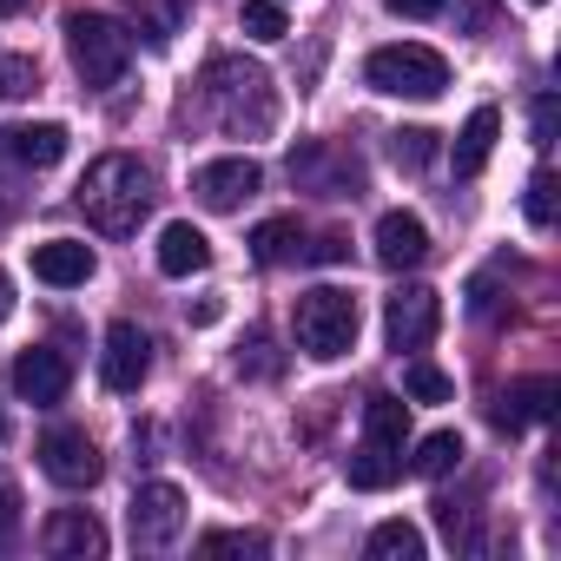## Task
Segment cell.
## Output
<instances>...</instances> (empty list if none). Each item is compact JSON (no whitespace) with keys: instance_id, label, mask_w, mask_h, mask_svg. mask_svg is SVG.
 I'll list each match as a JSON object with an SVG mask.
<instances>
[{"instance_id":"30bf717a","label":"cell","mask_w":561,"mask_h":561,"mask_svg":"<svg viewBox=\"0 0 561 561\" xmlns=\"http://www.w3.org/2000/svg\"><path fill=\"white\" fill-rule=\"evenodd\" d=\"M67 383H73V364H67V351H54V344H34V351H21V357H14V397H21V403H34V410H54V403H67Z\"/></svg>"},{"instance_id":"2e32d148","label":"cell","mask_w":561,"mask_h":561,"mask_svg":"<svg viewBox=\"0 0 561 561\" xmlns=\"http://www.w3.org/2000/svg\"><path fill=\"white\" fill-rule=\"evenodd\" d=\"M41 541H47V554H73V561L106 554V528H100L93 508H54L47 528H41Z\"/></svg>"},{"instance_id":"4dcf8cb0","label":"cell","mask_w":561,"mask_h":561,"mask_svg":"<svg viewBox=\"0 0 561 561\" xmlns=\"http://www.w3.org/2000/svg\"><path fill=\"white\" fill-rule=\"evenodd\" d=\"M14 535H21V489L0 482V554L14 548Z\"/></svg>"},{"instance_id":"e575fe53","label":"cell","mask_w":561,"mask_h":561,"mask_svg":"<svg viewBox=\"0 0 561 561\" xmlns=\"http://www.w3.org/2000/svg\"><path fill=\"white\" fill-rule=\"evenodd\" d=\"M218 318H225V298H198L192 305V324H218Z\"/></svg>"},{"instance_id":"d6986e66","label":"cell","mask_w":561,"mask_h":561,"mask_svg":"<svg viewBox=\"0 0 561 561\" xmlns=\"http://www.w3.org/2000/svg\"><path fill=\"white\" fill-rule=\"evenodd\" d=\"M344 476H351V489H364V495H377V489H390L397 476H403V449H390V443H357V456L344 462Z\"/></svg>"},{"instance_id":"ac0fdd59","label":"cell","mask_w":561,"mask_h":561,"mask_svg":"<svg viewBox=\"0 0 561 561\" xmlns=\"http://www.w3.org/2000/svg\"><path fill=\"white\" fill-rule=\"evenodd\" d=\"M211 264V238L192 225V218H172L165 231H159V271L165 277H192V271H205Z\"/></svg>"},{"instance_id":"ffe728a7","label":"cell","mask_w":561,"mask_h":561,"mask_svg":"<svg viewBox=\"0 0 561 561\" xmlns=\"http://www.w3.org/2000/svg\"><path fill=\"white\" fill-rule=\"evenodd\" d=\"M364 436L403 449V443H410V403H403V397H370V403H364Z\"/></svg>"},{"instance_id":"f35d334b","label":"cell","mask_w":561,"mask_h":561,"mask_svg":"<svg viewBox=\"0 0 561 561\" xmlns=\"http://www.w3.org/2000/svg\"><path fill=\"white\" fill-rule=\"evenodd\" d=\"M0 436H8V416H0Z\"/></svg>"},{"instance_id":"e0dca14e","label":"cell","mask_w":561,"mask_h":561,"mask_svg":"<svg viewBox=\"0 0 561 561\" xmlns=\"http://www.w3.org/2000/svg\"><path fill=\"white\" fill-rule=\"evenodd\" d=\"M495 139H502V113H495V106H476V113L462 119V133H456V152H449V165H456V179H476V172L489 165V152H495Z\"/></svg>"},{"instance_id":"44dd1931","label":"cell","mask_w":561,"mask_h":561,"mask_svg":"<svg viewBox=\"0 0 561 561\" xmlns=\"http://www.w3.org/2000/svg\"><path fill=\"white\" fill-rule=\"evenodd\" d=\"M364 548H370V561H423V528L397 515V522H377Z\"/></svg>"},{"instance_id":"6da1fadb","label":"cell","mask_w":561,"mask_h":561,"mask_svg":"<svg viewBox=\"0 0 561 561\" xmlns=\"http://www.w3.org/2000/svg\"><path fill=\"white\" fill-rule=\"evenodd\" d=\"M80 211L106 231V238H126V231H139V218L152 211V172L133 159V152H106V159H93L87 165V179H80Z\"/></svg>"},{"instance_id":"4316f807","label":"cell","mask_w":561,"mask_h":561,"mask_svg":"<svg viewBox=\"0 0 561 561\" xmlns=\"http://www.w3.org/2000/svg\"><path fill=\"white\" fill-rule=\"evenodd\" d=\"M390 159L410 165V172H423V165L436 159V133H430V126H403V133H390Z\"/></svg>"},{"instance_id":"7402d4cb","label":"cell","mask_w":561,"mask_h":561,"mask_svg":"<svg viewBox=\"0 0 561 561\" xmlns=\"http://www.w3.org/2000/svg\"><path fill=\"white\" fill-rule=\"evenodd\" d=\"M462 456H469V449H462V436H456V430H436V436H423V443H416V462H410V469H416L423 482H443L449 469H462Z\"/></svg>"},{"instance_id":"9a60e30c","label":"cell","mask_w":561,"mask_h":561,"mask_svg":"<svg viewBox=\"0 0 561 561\" xmlns=\"http://www.w3.org/2000/svg\"><path fill=\"white\" fill-rule=\"evenodd\" d=\"M0 152L27 172H47L67 159V126L60 119H41V126H0Z\"/></svg>"},{"instance_id":"74e56055","label":"cell","mask_w":561,"mask_h":561,"mask_svg":"<svg viewBox=\"0 0 561 561\" xmlns=\"http://www.w3.org/2000/svg\"><path fill=\"white\" fill-rule=\"evenodd\" d=\"M0 192H8V185H0ZM8 211H14V198H0V218H8Z\"/></svg>"},{"instance_id":"ba28073f","label":"cell","mask_w":561,"mask_h":561,"mask_svg":"<svg viewBox=\"0 0 561 561\" xmlns=\"http://www.w3.org/2000/svg\"><path fill=\"white\" fill-rule=\"evenodd\" d=\"M126 522H133V541H139V548L179 541V528H185V489H179V482H146V489L133 495Z\"/></svg>"},{"instance_id":"836d02e7","label":"cell","mask_w":561,"mask_h":561,"mask_svg":"<svg viewBox=\"0 0 561 561\" xmlns=\"http://www.w3.org/2000/svg\"><path fill=\"white\" fill-rule=\"evenodd\" d=\"M548 139H554V93L535 100V146H548Z\"/></svg>"},{"instance_id":"8fae6325","label":"cell","mask_w":561,"mask_h":561,"mask_svg":"<svg viewBox=\"0 0 561 561\" xmlns=\"http://www.w3.org/2000/svg\"><path fill=\"white\" fill-rule=\"evenodd\" d=\"M146 370H152V337H146L139 324H113V331H106V351H100V377H106V390L133 397V390L146 383Z\"/></svg>"},{"instance_id":"d6a6232c","label":"cell","mask_w":561,"mask_h":561,"mask_svg":"<svg viewBox=\"0 0 561 561\" xmlns=\"http://www.w3.org/2000/svg\"><path fill=\"white\" fill-rule=\"evenodd\" d=\"M383 8H390L397 21H436V14H443V0H383Z\"/></svg>"},{"instance_id":"4fadbf2b","label":"cell","mask_w":561,"mask_h":561,"mask_svg":"<svg viewBox=\"0 0 561 561\" xmlns=\"http://www.w3.org/2000/svg\"><path fill=\"white\" fill-rule=\"evenodd\" d=\"M93 271H100V257H93L87 238H47V244H34V277H41V285H54V291L87 285Z\"/></svg>"},{"instance_id":"d4e9b609","label":"cell","mask_w":561,"mask_h":561,"mask_svg":"<svg viewBox=\"0 0 561 561\" xmlns=\"http://www.w3.org/2000/svg\"><path fill=\"white\" fill-rule=\"evenodd\" d=\"M34 93H41V67H34L27 54H0V100L21 106V100H34Z\"/></svg>"},{"instance_id":"f1b7e54d","label":"cell","mask_w":561,"mask_h":561,"mask_svg":"<svg viewBox=\"0 0 561 561\" xmlns=\"http://www.w3.org/2000/svg\"><path fill=\"white\" fill-rule=\"evenodd\" d=\"M528 225H535V231L554 225V172H535V179H528Z\"/></svg>"},{"instance_id":"7c38bea8","label":"cell","mask_w":561,"mask_h":561,"mask_svg":"<svg viewBox=\"0 0 561 561\" xmlns=\"http://www.w3.org/2000/svg\"><path fill=\"white\" fill-rule=\"evenodd\" d=\"M554 397H561V383H554V377H522V383L495 390L489 423H495V430H508V436H522L528 423H548V416H554Z\"/></svg>"},{"instance_id":"8992f818","label":"cell","mask_w":561,"mask_h":561,"mask_svg":"<svg viewBox=\"0 0 561 561\" xmlns=\"http://www.w3.org/2000/svg\"><path fill=\"white\" fill-rule=\"evenodd\" d=\"M436 331H443V298H436L430 285H403V291L383 305V337H390L397 357H403V351H423Z\"/></svg>"},{"instance_id":"83f0119b","label":"cell","mask_w":561,"mask_h":561,"mask_svg":"<svg viewBox=\"0 0 561 561\" xmlns=\"http://www.w3.org/2000/svg\"><path fill=\"white\" fill-rule=\"evenodd\" d=\"M271 541L264 535H251V528H211V535H198V554H264Z\"/></svg>"},{"instance_id":"f546056e","label":"cell","mask_w":561,"mask_h":561,"mask_svg":"<svg viewBox=\"0 0 561 561\" xmlns=\"http://www.w3.org/2000/svg\"><path fill=\"white\" fill-rule=\"evenodd\" d=\"M238 370H257V377H271V370H277V357H271V337H264V331H251V337L238 344Z\"/></svg>"},{"instance_id":"7a4b0ae2","label":"cell","mask_w":561,"mask_h":561,"mask_svg":"<svg viewBox=\"0 0 561 561\" xmlns=\"http://www.w3.org/2000/svg\"><path fill=\"white\" fill-rule=\"evenodd\" d=\"M205 106L225 133H271V119H277L271 73L251 60H211L205 67Z\"/></svg>"},{"instance_id":"8d00e7d4","label":"cell","mask_w":561,"mask_h":561,"mask_svg":"<svg viewBox=\"0 0 561 561\" xmlns=\"http://www.w3.org/2000/svg\"><path fill=\"white\" fill-rule=\"evenodd\" d=\"M27 8V0H0V14H21Z\"/></svg>"},{"instance_id":"cb8c5ba5","label":"cell","mask_w":561,"mask_h":561,"mask_svg":"<svg viewBox=\"0 0 561 561\" xmlns=\"http://www.w3.org/2000/svg\"><path fill=\"white\" fill-rule=\"evenodd\" d=\"M238 27L251 34V41H285L291 34V21H285V0H244V14H238Z\"/></svg>"},{"instance_id":"d590c367","label":"cell","mask_w":561,"mask_h":561,"mask_svg":"<svg viewBox=\"0 0 561 561\" xmlns=\"http://www.w3.org/2000/svg\"><path fill=\"white\" fill-rule=\"evenodd\" d=\"M8 311H14V277L0 271V324H8Z\"/></svg>"},{"instance_id":"484cf974","label":"cell","mask_w":561,"mask_h":561,"mask_svg":"<svg viewBox=\"0 0 561 561\" xmlns=\"http://www.w3.org/2000/svg\"><path fill=\"white\" fill-rule=\"evenodd\" d=\"M403 397H416V403H449V397H456V383H449L436 364L410 357V370H403Z\"/></svg>"},{"instance_id":"1f68e13d","label":"cell","mask_w":561,"mask_h":561,"mask_svg":"<svg viewBox=\"0 0 561 561\" xmlns=\"http://www.w3.org/2000/svg\"><path fill=\"white\" fill-rule=\"evenodd\" d=\"M344 257H351V238H344V231H324V238L311 244V264H344Z\"/></svg>"},{"instance_id":"277c9868","label":"cell","mask_w":561,"mask_h":561,"mask_svg":"<svg viewBox=\"0 0 561 561\" xmlns=\"http://www.w3.org/2000/svg\"><path fill=\"white\" fill-rule=\"evenodd\" d=\"M67 54H73V73L87 93H106L119 87L126 60H133V34L106 14H67Z\"/></svg>"},{"instance_id":"52a82bcc","label":"cell","mask_w":561,"mask_h":561,"mask_svg":"<svg viewBox=\"0 0 561 561\" xmlns=\"http://www.w3.org/2000/svg\"><path fill=\"white\" fill-rule=\"evenodd\" d=\"M41 469L60 482V489H93L100 482V443L87 436V430H73V423H54L47 436H41Z\"/></svg>"},{"instance_id":"5b68a950","label":"cell","mask_w":561,"mask_h":561,"mask_svg":"<svg viewBox=\"0 0 561 561\" xmlns=\"http://www.w3.org/2000/svg\"><path fill=\"white\" fill-rule=\"evenodd\" d=\"M364 80L383 93V100H443L449 87V60L436 47H416V41H397V47H377L364 60Z\"/></svg>"},{"instance_id":"3957f363","label":"cell","mask_w":561,"mask_h":561,"mask_svg":"<svg viewBox=\"0 0 561 561\" xmlns=\"http://www.w3.org/2000/svg\"><path fill=\"white\" fill-rule=\"evenodd\" d=\"M291 331H298V351L318 357V364H337L357 351V298L337 291V285H311L291 311Z\"/></svg>"},{"instance_id":"9c48e42d","label":"cell","mask_w":561,"mask_h":561,"mask_svg":"<svg viewBox=\"0 0 561 561\" xmlns=\"http://www.w3.org/2000/svg\"><path fill=\"white\" fill-rule=\"evenodd\" d=\"M264 185V172H257V159H205L198 172H192V198L205 205V211H238L251 192Z\"/></svg>"},{"instance_id":"603a6c76","label":"cell","mask_w":561,"mask_h":561,"mask_svg":"<svg viewBox=\"0 0 561 561\" xmlns=\"http://www.w3.org/2000/svg\"><path fill=\"white\" fill-rule=\"evenodd\" d=\"M298 218H264L257 231H251V257L257 264H285V257H298Z\"/></svg>"},{"instance_id":"5bb4252c","label":"cell","mask_w":561,"mask_h":561,"mask_svg":"<svg viewBox=\"0 0 561 561\" xmlns=\"http://www.w3.org/2000/svg\"><path fill=\"white\" fill-rule=\"evenodd\" d=\"M430 257V225L416 211H383L377 218V264L383 271H416Z\"/></svg>"}]
</instances>
